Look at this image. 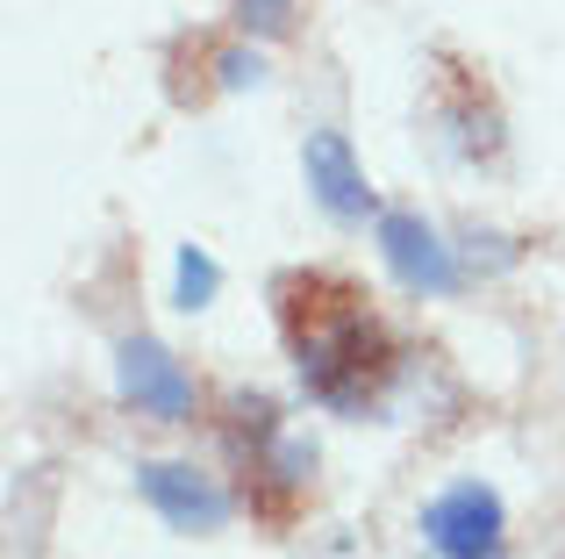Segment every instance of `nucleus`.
Segmentation results:
<instances>
[{"label":"nucleus","instance_id":"f257e3e1","mask_svg":"<svg viewBox=\"0 0 565 559\" xmlns=\"http://www.w3.org/2000/svg\"><path fill=\"white\" fill-rule=\"evenodd\" d=\"M273 323L287 345L294 373H301L308 402L337 409V416H365L401 373V345L380 323V308L365 302L359 280L330 266L279 273L273 287Z\"/></svg>","mask_w":565,"mask_h":559},{"label":"nucleus","instance_id":"f03ea898","mask_svg":"<svg viewBox=\"0 0 565 559\" xmlns=\"http://www.w3.org/2000/svg\"><path fill=\"white\" fill-rule=\"evenodd\" d=\"M236 409H244V423H250V452H244V445H230V452H236V466H244V503L258 509L265 524H287L294 509L308 503V474H316V452H308L301 437L279 431L273 402H244V394H236Z\"/></svg>","mask_w":565,"mask_h":559},{"label":"nucleus","instance_id":"7ed1b4c3","mask_svg":"<svg viewBox=\"0 0 565 559\" xmlns=\"http://www.w3.org/2000/svg\"><path fill=\"white\" fill-rule=\"evenodd\" d=\"M423 538L437 559H501L509 552V509L487 481H451L444 495H429Z\"/></svg>","mask_w":565,"mask_h":559},{"label":"nucleus","instance_id":"20e7f679","mask_svg":"<svg viewBox=\"0 0 565 559\" xmlns=\"http://www.w3.org/2000/svg\"><path fill=\"white\" fill-rule=\"evenodd\" d=\"M380 259H386V273H394L401 287L429 294V302L466 287V266L451 259V244H444L423 215H408V209H380Z\"/></svg>","mask_w":565,"mask_h":559},{"label":"nucleus","instance_id":"39448f33","mask_svg":"<svg viewBox=\"0 0 565 559\" xmlns=\"http://www.w3.org/2000/svg\"><path fill=\"white\" fill-rule=\"evenodd\" d=\"M115 388H122V402L137 409V416H158V423L193 416V380L158 337H122V345H115Z\"/></svg>","mask_w":565,"mask_h":559},{"label":"nucleus","instance_id":"423d86ee","mask_svg":"<svg viewBox=\"0 0 565 559\" xmlns=\"http://www.w3.org/2000/svg\"><path fill=\"white\" fill-rule=\"evenodd\" d=\"M301 180H308V194H316V209L330 215V223H365V215H380L373 180H365V166H359L344 129H316V137L301 144Z\"/></svg>","mask_w":565,"mask_h":559},{"label":"nucleus","instance_id":"0eeeda50","mask_svg":"<svg viewBox=\"0 0 565 559\" xmlns=\"http://www.w3.org/2000/svg\"><path fill=\"white\" fill-rule=\"evenodd\" d=\"M137 495L186 538L222 531V517H230V495H222L201 466H180V460H143L137 466Z\"/></svg>","mask_w":565,"mask_h":559},{"label":"nucleus","instance_id":"6e6552de","mask_svg":"<svg viewBox=\"0 0 565 559\" xmlns=\"http://www.w3.org/2000/svg\"><path fill=\"white\" fill-rule=\"evenodd\" d=\"M215 287H222V266L207 259V244H180V266H172V302L193 316V308L215 302Z\"/></svg>","mask_w":565,"mask_h":559},{"label":"nucleus","instance_id":"1a4fd4ad","mask_svg":"<svg viewBox=\"0 0 565 559\" xmlns=\"http://www.w3.org/2000/svg\"><path fill=\"white\" fill-rule=\"evenodd\" d=\"M230 14L250 29V36H265V43H279V36H294V0H230Z\"/></svg>","mask_w":565,"mask_h":559}]
</instances>
